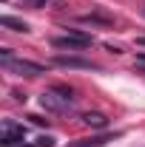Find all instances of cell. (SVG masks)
Segmentation results:
<instances>
[{
	"label": "cell",
	"instance_id": "obj_1",
	"mask_svg": "<svg viewBox=\"0 0 145 147\" xmlns=\"http://www.w3.org/2000/svg\"><path fill=\"white\" fill-rule=\"evenodd\" d=\"M40 105H43L46 110H54V113H66V110L74 105V99L71 96H63V93H57L54 88H51V91H43Z\"/></svg>",
	"mask_w": 145,
	"mask_h": 147
},
{
	"label": "cell",
	"instance_id": "obj_2",
	"mask_svg": "<svg viewBox=\"0 0 145 147\" xmlns=\"http://www.w3.org/2000/svg\"><path fill=\"white\" fill-rule=\"evenodd\" d=\"M0 62H3V68L20 74V76H40V74H46V65L29 62V59H0Z\"/></svg>",
	"mask_w": 145,
	"mask_h": 147
},
{
	"label": "cell",
	"instance_id": "obj_3",
	"mask_svg": "<svg viewBox=\"0 0 145 147\" xmlns=\"http://www.w3.org/2000/svg\"><path fill=\"white\" fill-rule=\"evenodd\" d=\"M51 45L54 48H88L91 37L83 34V31H68V34H63V37H54Z\"/></svg>",
	"mask_w": 145,
	"mask_h": 147
},
{
	"label": "cell",
	"instance_id": "obj_4",
	"mask_svg": "<svg viewBox=\"0 0 145 147\" xmlns=\"http://www.w3.org/2000/svg\"><path fill=\"white\" fill-rule=\"evenodd\" d=\"M23 136H26V127H23V125L12 122V119L3 122V139H0L3 147H14L17 142H23Z\"/></svg>",
	"mask_w": 145,
	"mask_h": 147
},
{
	"label": "cell",
	"instance_id": "obj_5",
	"mask_svg": "<svg viewBox=\"0 0 145 147\" xmlns=\"http://www.w3.org/2000/svg\"><path fill=\"white\" fill-rule=\"evenodd\" d=\"M57 65H63V68H80V71H97V65L91 62V59H80V57H54Z\"/></svg>",
	"mask_w": 145,
	"mask_h": 147
},
{
	"label": "cell",
	"instance_id": "obj_6",
	"mask_svg": "<svg viewBox=\"0 0 145 147\" xmlns=\"http://www.w3.org/2000/svg\"><path fill=\"white\" fill-rule=\"evenodd\" d=\"M80 119H83V125H88V127H100V130L108 127V119H105L103 113H97V110H88V113H83Z\"/></svg>",
	"mask_w": 145,
	"mask_h": 147
},
{
	"label": "cell",
	"instance_id": "obj_7",
	"mask_svg": "<svg viewBox=\"0 0 145 147\" xmlns=\"http://www.w3.org/2000/svg\"><path fill=\"white\" fill-rule=\"evenodd\" d=\"M0 26H6V28H12V31H29V26H26L23 20H14V17H0Z\"/></svg>",
	"mask_w": 145,
	"mask_h": 147
},
{
	"label": "cell",
	"instance_id": "obj_8",
	"mask_svg": "<svg viewBox=\"0 0 145 147\" xmlns=\"http://www.w3.org/2000/svg\"><path fill=\"white\" fill-rule=\"evenodd\" d=\"M80 20H83V23H103V26H108V20H105V17H97V14H83Z\"/></svg>",
	"mask_w": 145,
	"mask_h": 147
},
{
	"label": "cell",
	"instance_id": "obj_9",
	"mask_svg": "<svg viewBox=\"0 0 145 147\" xmlns=\"http://www.w3.org/2000/svg\"><path fill=\"white\" fill-rule=\"evenodd\" d=\"M34 147H54V139H51V136H40Z\"/></svg>",
	"mask_w": 145,
	"mask_h": 147
},
{
	"label": "cell",
	"instance_id": "obj_10",
	"mask_svg": "<svg viewBox=\"0 0 145 147\" xmlns=\"http://www.w3.org/2000/svg\"><path fill=\"white\" fill-rule=\"evenodd\" d=\"M54 91L63 93V96H71V99H74V91H71V88H66V85H54Z\"/></svg>",
	"mask_w": 145,
	"mask_h": 147
},
{
	"label": "cell",
	"instance_id": "obj_11",
	"mask_svg": "<svg viewBox=\"0 0 145 147\" xmlns=\"http://www.w3.org/2000/svg\"><path fill=\"white\" fill-rule=\"evenodd\" d=\"M20 3H29L31 9H40V6H49V0H20Z\"/></svg>",
	"mask_w": 145,
	"mask_h": 147
},
{
	"label": "cell",
	"instance_id": "obj_12",
	"mask_svg": "<svg viewBox=\"0 0 145 147\" xmlns=\"http://www.w3.org/2000/svg\"><path fill=\"white\" fill-rule=\"evenodd\" d=\"M29 119H31L34 125H46V122H49V119H43V116H29Z\"/></svg>",
	"mask_w": 145,
	"mask_h": 147
},
{
	"label": "cell",
	"instance_id": "obj_13",
	"mask_svg": "<svg viewBox=\"0 0 145 147\" xmlns=\"http://www.w3.org/2000/svg\"><path fill=\"white\" fill-rule=\"evenodd\" d=\"M137 59H140V62L145 65V51H140V54H137Z\"/></svg>",
	"mask_w": 145,
	"mask_h": 147
},
{
	"label": "cell",
	"instance_id": "obj_14",
	"mask_svg": "<svg viewBox=\"0 0 145 147\" xmlns=\"http://www.w3.org/2000/svg\"><path fill=\"white\" fill-rule=\"evenodd\" d=\"M137 42H140V45H142V48H145V37H140V40H137Z\"/></svg>",
	"mask_w": 145,
	"mask_h": 147
},
{
	"label": "cell",
	"instance_id": "obj_15",
	"mask_svg": "<svg viewBox=\"0 0 145 147\" xmlns=\"http://www.w3.org/2000/svg\"><path fill=\"white\" fill-rule=\"evenodd\" d=\"M20 147H29V144H20Z\"/></svg>",
	"mask_w": 145,
	"mask_h": 147
}]
</instances>
